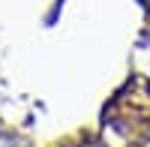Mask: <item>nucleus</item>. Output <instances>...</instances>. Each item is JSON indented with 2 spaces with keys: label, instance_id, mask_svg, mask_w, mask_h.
<instances>
[{
  "label": "nucleus",
  "instance_id": "1",
  "mask_svg": "<svg viewBox=\"0 0 150 147\" xmlns=\"http://www.w3.org/2000/svg\"><path fill=\"white\" fill-rule=\"evenodd\" d=\"M0 147H27L15 132H9V129H0Z\"/></svg>",
  "mask_w": 150,
  "mask_h": 147
}]
</instances>
